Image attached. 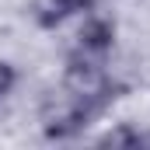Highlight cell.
Segmentation results:
<instances>
[{
  "label": "cell",
  "instance_id": "1",
  "mask_svg": "<svg viewBox=\"0 0 150 150\" xmlns=\"http://www.w3.org/2000/svg\"><path fill=\"white\" fill-rule=\"evenodd\" d=\"M122 91H126L122 84H112L101 94H74L67 87L59 94H49L45 105H42V133H45V140H74V136H80Z\"/></svg>",
  "mask_w": 150,
  "mask_h": 150
},
{
  "label": "cell",
  "instance_id": "2",
  "mask_svg": "<svg viewBox=\"0 0 150 150\" xmlns=\"http://www.w3.org/2000/svg\"><path fill=\"white\" fill-rule=\"evenodd\" d=\"M112 84L115 80L105 74L101 56H91L84 49H74L67 56V67H63V87L67 91H74V94H101Z\"/></svg>",
  "mask_w": 150,
  "mask_h": 150
},
{
  "label": "cell",
  "instance_id": "3",
  "mask_svg": "<svg viewBox=\"0 0 150 150\" xmlns=\"http://www.w3.org/2000/svg\"><path fill=\"white\" fill-rule=\"evenodd\" d=\"M112 45H115V21L112 18L91 14V18L80 25V32H77V49H84V52L105 59V52H112Z\"/></svg>",
  "mask_w": 150,
  "mask_h": 150
},
{
  "label": "cell",
  "instance_id": "4",
  "mask_svg": "<svg viewBox=\"0 0 150 150\" xmlns=\"http://www.w3.org/2000/svg\"><path fill=\"white\" fill-rule=\"evenodd\" d=\"M91 0H32V18L38 28H59L67 18L84 11Z\"/></svg>",
  "mask_w": 150,
  "mask_h": 150
},
{
  "label": "cell",
  "instance_id": "5",
  "mask_svg": "<svg viewBox=\"0 0 150 150\" xmlns=\"http://www.w3.org/2000/svg\"><path fill=\"white\" fill-rule=\"evenodd\" d=\"M98 147H150V133L129 126V122H119L115 129L98 136Z\"/></svg>",
  "mask_w": 150,
  "mask_h": 150
},
{
  "label": "cell",
  "instance_id": "6",
  "mask_svg": "<svg viewBox=\"0 0 150 150\" xmlns=\"http://www.w3.org/2000/svg\"><path fill=\"white\" fill-rule=\"evenodd\" d=\"M14 84H18V70H14V63L0 59V101L14 91Z\"/></svg>",
  "mask_w": 150,
  "mask_h": 150
}]
</instances>
